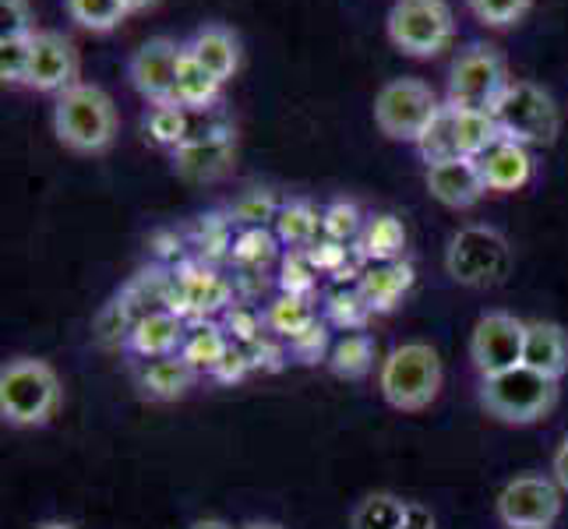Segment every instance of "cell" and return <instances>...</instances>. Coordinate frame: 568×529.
Here are the masks:
<instances>
[{
  "instance_id": "1",
  "label": "cell",
  "mask_w": 568,
  "mask_h": 529,
  "mask_svg": "<svg viewBox=\"0 0 568 529\" xmlns=\"http://www.w3.org/2000/svg\"><path fill=\"white\" fill-rule=\"evenodd\" d=\"M121 116L103 85L78 82L53 100V134L68 152L100 155L116 142Z\"/></svg>"
},
{
  "instance_id": "2",
  "label": "cell",
  "mask_w": 568,
  "mask_h": 529,
  "mask_svg": "<svg viewBox=\"0 0 568 529\" xmlns=\"http://www.w3.org/2000/svg\"><path fill=\"white\" fill-rule=\"evenodd\" d=\"M64 388L39 357H14L0 367V417L11 427H43L57 417Z\"/></svg>"
},
{
  "instance_id": "3",
  "label": "cell",
  "mask_w": 568,
  "mask_h": 529,
  "mask_svg": "<svg viewBox=\"0 0 568 529\" xmlns=\"http://www.w3.org/2000/svg\"><path fill=\"white\" fill-rule=\"evenodd\" d=\"M442 357L427 343H403L385 357L378 370V388L392 409L399 414H420L442 396Z\"/></svg>"
},
{
  "instance_id": "4",
  "label": "cell",
  "mask_w": 568,
  "mask_h": 529,
  "mask_svg": "<svg viewBox=\"0 0 568 529\" xmlns=\"http://www.w3.org/2000/svg\"><path fill=\"white\" fill-rule=\"evenodd\" d=\"M491 116L501 139H513L526 149L555 145L561 134V110L555 103V95L537 82H526V78H513L508 82V89L491 106Z\"/></svg>"
},
{
  "instance_id": "5",
  "label": "cell",
  "mask_w": 568,
  "mask_h": 529,
  "mask_svg": "<svg viewBox=\"0 0 568 529\" xmlns=\"http://www.w3.org/2000/svg\"><path fill=\"white\" fill-rule=\"evenodd\" d=\"M480 403L501 424H537L558 403V382L534 367H508L501 375L484 378Z\"/></svg>"
},
{
  "instance_id": "6",
  "label": "cell",
  "mask_w": 568,
  "mask_h": 529,
  "mask_svg": "<svg viewBox=\"0 0 568 529\" xmlns=\"http://www.w3.org/2000/svg\"><path fill=\"white\" fill-rule=\"evenodd\" d=\"M385 35L403 57L430 61L456 35V14L448 0H396L385 18Z\"/></svg>"
},
{
  "instance_id": "7",
  "label": "cell",
  "mask_w": 568,
  "mask_h": 529,
  "mask_svg": "<svg viewBox=\"0 0 568 529\" xmlns=\"http://www.w3.org/2000/svg\"><path fill=\"white\" fill-rule=\"evenodd\" d=\"M442 100L420 78H388L375 95V124L385 139L417 145L427 124L435 121Z\"/></svg>"
},
{
  "instance_id": "8",
  "label": "cell",
  "mask_w": 568,
  "mask_h": 529,
  "mask_svg": "<svg viewBox=\"0 0 568 529\" xmlns=\"http://www.w3.org/2000/svg\"><path fill=\"white\" fill-rule=\"evenodd\" d=\"M508 82H513V74H508L505 53L498 47L474 43L448 68L445 103L466 110H491L498 103V95L508 89Z\"/></svg>"
},
{
  "instance_id": "9",
  "label": "cell",
  "mask_w": 568,
  "mask_h": 529,
  "mask_svg": "<svg viewBox=\"0 0 568 529\" xmlns=\"http://www.w3.org/2000/svg\"><path fill=\"white\" fill-rule=\"evenodd\" d=\"M445 268L459 286H495L513 268V247L495 226H466L448 244Z\"/></svg>"
},
{
  "instance_id": "10",
  "label": "cell",
  "mask_w": 568,
  "mask_h": 529,
  "mask_svg": "<svg viewBox=\"0 0 568 529\" xmlns=\"http://www.w3.org/2000/svg\"><path fill=\"white\" fill-rule=\"evenodd\" d=\"M181 53H184V43H178V39H170V35H152L131 53L128 82L149 106L173 103V82H178Z\"/></svg>"
},
{
  "instance_id": "11",
  "label": "cell",
  "mask_w": 568,
  "mask_h": 529,
  "mask_svg": "<svg viewBox=\"0 0 568 529\" xmlns=\"http://www.w3.org/2000/svg\"><path fill=\"white\" fill-rule=\"evenodd\" d=\"M561 512V487L547 477H516L498 495V519L508 529H551Z\"/></svg>"
},
{
  "instance_id": "12",
  "label": "cell",
  "mask_w": 568,
  "mask_h": 529,
  "mask_svg": "<svg viewBox=\"0 0 568 529\" xmlns=\"http://www.w3.org/2000/svg\"><path fill=\"white\" fill-rule=\"evenodd\" d=\"M523 346H526V322L505 311H491L474 325V339H469V357L484 378L501 375L508 367L523 364Z\"/></svg>"
},
{
  "instance_id": "13",
  "label": "cell",
  "mask_w": 568,
  "mask_h": 529,
  "mask_svg": "<svg viewBox=\"0 0 568 529\" xmlns=\"http://www.w3.org/2000/svg\"><path fill=\"white\" fill-rule=\"evenodd\" d=\"M170 155H173L178 176H184L191 184H212L233 170V160H237V134L226 124L191 131V139Z\"/></svg>"
},
{
  "instance_id": "14",
  "label": "cell",
  "mask_w": 568,
  "mask_h": 529,
  "mask_svg": "<svg viewBox=\"0 0 568 529\" xmlns=\"http://www.w3.org/2000/svg\"><path fill=\"white\" fill-rule=\"evenodd\" d=\"M78 74H82V57L78 47L64 32L57 29H39L32 35V64H29V89L47 92V95H61L71 85H78Z\"/></svg>"
},
{
  "instance_id": "15",
  "label": "cell",
  "mask_w": 568,
  "mask_h": 529,
  "mask_svg": "<svg viewBox=\"0 0 568 529\" xmlns=\"http://www.w3.org/2000/svg\"><path fill=\"white\" fill-rule=\"evenodd\" d=\"M427 194L435 199L438 205L445 208H474L484 194H487V184L480 176V166L477 160H445V163H435L427 166Z\"/></svg>"
},
{
  "instance_id": "16",
  "label": "cell",
  "mask_w": 568,
  "mask_h": 529,
  "mask_svg": "<svg viewBox=\"0 0 568 529\" xmlns=\"http://www.w3.org/2000/svg\"><path fill=\"white\" fill-rule=\"evenodd\" d=\"M230 304V286L209 268H181L173 276V293H170V311L181 318H205L212 311H220Z\"/></svg>"
},
{
  "instance_id": "17",
  "label": "cell",
  "mask_w": 568,
  "mask_h": 529,
  "mask_svg": "<svg viewBox=\"0 0 568 529\" xmlns=\"http://www.w3.org/2000/svg\"><path fill=\"white\" fill-rule=\"evenodd\" d=\"M477 166H480L487 191H498V194L523 191L534 181V152L513 139H498L491 149H484L477 155Z\"/></svg>"
},
{
  "instance_id": "18",
  "label": "cell",
  "mask_w": 568,
  "mask_h": 529,
  "mask_svg": "<svg viewBox=\"0 0 568 529\" xmlns=\"http://www.w3.org/2000/svg\"><path fill=\"white\" fill-rule=\"evenodd\" d=\"M184 339H187V318L173 315L170 307H163V311H149V315L139 318V325L131 328L128 349L142 360H160V357L181 353Z\"/></svg>"
},
{
  "instance_id": "19",
  "label": "cell",
  "mask_w": 568,
  "mask_h": 529,
  "mask_svg": "<svg viewBox=\"0 0 568 529\" xmlns=\"http://www.w3.org/2000/svg\"><path fill=\"white\" fill-rule=\"evenodd\" d=\"M199 61L220 78L226 85L230 78H237L241 71V61H244V47H241V35L233 32L230 26H220V22H205L202 29H194V35L184 43Z\"/></svg>"
},
{
  "instance_id": "20",
  "label": "cell",
  "mask_w": 568,
  "mask_h": 529,
  "mask_svg": "<svg viewBox=\"0 0 568 529\" xmlns=\"http://www.w3.org/2000/svg\"><path fill=\"white\" fill-rule=\"evenodd\" d=\"M523 364L540 370L547 378H565L568 375V336L555 322H530L526 325V346H523Z\"/></svg>"
},
{
  "instance_id": "21",
  "label": "cell",
  "mask_w": 568,
  "mask_h": 529,
  "mask_svg": "<svg viewBox=\"0 0 568 529\" xmlns=\"http://www.w3.org/2000/svg\"><path fill=\"white\" fill-rule=\"evenodd\" d=\"M220 95H223V82L184 47L178 64V82H173V103H181L191 113H205L220 103Z\"/></svg>"
},
{
  "instance_id": "22",
  "label": "cell",
  "mask_w": 568,
  "mask_h": 529,
  "mask_svg": "<svg viewBox=\"0 0 568 529\" xmlns=\"http://www.w3.org/2000/svg\"><path fill=\"white\" fill-rule=\"evenodd\" d=\"M199 378V370H194L181 353H173V357H160V360H145V367L139 370V385L149 399L155 403H173L187 396V388Z\"/></svg>"
},
{
  "instance_id": "23",
  "label": "cell",
  "mask_w": 568,
  "mask_h": 529,
  "mask_svg": "<svg viewBox=\"0 0 568 529\" xmlns=\"http://www.w3.org/2000/svg\"><path fill=\"white\" fill-rule=\"evenodd\" d=\"M409 286H414V268L406 262H382L361 279V293L367 297L371 311H392Z\"/></svg>"
},
{
  "instance_id": "24",
  "label": "cell",
  "mask_w": 568,
  "mask_h": 529,
  "mask_svg": "<svg viewBox=\"0 0 568 529\" xmlns=\"http://www.w3.org/2000/svg\"><path fill=\"white\" fill-rule=\"evenodd\" d=\"M233 349V339L230 332L212 325V322H199L194 328H187V339L181 346V357L199 370H209V375H215V367H220L226 360V353Z\"/></svg>"
},
{
  "instance_id": "25",
  "label": "cell",
  "mask_w": 568,
  "mask_h": 529,
  "mask_svg": "<svg viewBox=\"0 0 568 529\" xmlns=\"http://www.w3.org/2000/svg\"><path fill=\"white\" fill-rule=\"evenodd\" d=\"M191 110H184L181 103H160V106H149L145 113V139L155 149H166V152H178L187 139H191Z\"/></svg>"
},
{
  "instance_id": "26",
  "label": "cell",
  "mask_w": 568,
  "mask_h": 529,
  "mask_svg": "<svg viewBox=\"0 0 568 529\" xmlns=\"http://www.w3.org/2000/svg\"><path fill=\"white\" fill-rule=\"evenodd\" d=\"M371 364H375V346H371L364 332H346V336L336 339L328 349V370L336 378L357 382L367 375Z\"/></svg>"
},
{
  "instance_id": "27",
  "label": "cell",
  "mask_w": 568,
  "mask_h": 529,
  "mask_svg": "<svg viewBox=\"0 0 568 529\" xmlns=\"http://www.w3.org/2000/svg\"><path fill=\"white\" fill-rule=\"evenodd\" d=\"M276 233L280 241L290 244V247H315L318 237H325L322 233V212H315L307 202H286L276 215Z\"/></svg>"
},
{
  "instance_id": "28",
  "label": "cell",
  "mask_w": 568,
  "mask_h": 529,
  "mask_svg": "<svg viewBox=\"0 0 568 529\" xmlns=\"http://www.w3.org/2000/svg\"><path fill=\"white\" fill-rule=\"evenodd\" d=\"M361 244H364V258H371L375 265L399 262V254L406 247V226L396 215H375V220L364 226Z\"/></svg>"
},
{
  "instance_id": "29",
  "label": "cell",
  "mask_w": 568,
  "mask_h": 529,
  "mask_svg": "<svg viewBox=\"0 0 568 529\" xmlns=\"http://www.w3.org/2000/svg\"><path fill=\"white\" fill-rule=\"evenodd\" d=\"M406 508H409V501L388 495V491H375L354 508L349 529H403Z\"/></svg>"
},
{
  "instance_id": "30",
  "label": "cell",
  "mask_w": 568,
  "mask_h": 529,
  "mask_svg": "<svg viewBox=\"0 0 568 529\" xmlns=\"http://www.w3.org/2000/svg\"><path fill=\"white\" fill-rule=\"evenodd\" d=\"M417 152H420V160H424L427 166L445 163V160H463V155H459V145H456L453 106H448V103H442V106H438L435 121H430V124H427V131L420 134Z\"/></svg>"
},
{
  "instance_id": "31",
  "label": "cell",
  "mask_w": 568,
  "mask_h": 529,
  "mask_svg": "<svg viewBox=\"0 0 568 529\" xmlns=\"http://www.w3.org/2000/svg\"><path fill=\"white\" fill-rule=\"evenodd\" d=\"M64 11L85 32H113L131 14L124 0H64Z\"/></svg>"
},
{
  "instance_id": "32",
  "label": "cell",
  "mask_w": 568,
  "mask_h": 529,
  "mask_svg": "<svg viewBox=\"0 0 568 529\" xmlns=\"http://www.w3.org/2000/svg\"><path fill=\"white\" fill-rule=\"evenodd\" d=\"M268 328L280 332V336H286L290 343L301 336V332H307L311 325L318 322L315 307L307 304V297H293V293H283V297L268 307Z\"/></svg>"
},
{
  "instance_id": "33",
  "label": "cell",
  "mask_w": 568,
  "mask_h": 529,
  "mask_svg": "<svg viewBox=\"0 0 568 529\" xmlns=\"http://www.w3.org/2000/svg\"><path fill=\"white\" fill-rule=\"evenodd\" d=\"M139 318H142L139 311H134L124 297H116L100 311V318H95V339L103 346H128L131 328L139 325Z\"/></svg>"
},
{
  "instance_id": "34",
  "label": "cell",
  "mask_w": 568,
  "mask_h": 529,
  "mask_svg": "<svg viewBox=\"0 0 568 529\" xmlns=\"http://www.w3.org/2000/svg\"><path fill=\"white\" fill-rule=\"evenodd\" d=\"M325 315H328L332 325H339L346 332H361L364 322L375 315V311H371L367 297L357 286V289H336V293H332L328 304H325Z\"/></svg>"
},
{
  "instance_id": "35",
  "label": "cell",
  "mask_w": 568,
  "mask_h": 529,
  "mask_svg": "<svg viewBox=\"0 0 568 529\" xmlns=\"http://www.w3.org/2000/svg\"><path fill=\"white\" fill-rule=\"evenodd\" d=\"M32 35H0V82L4 85H26L29 82Z\"/></svg>"
},
{
  "instance_id": "36",
  "label": "cell",
  "mask_w": 568,
  "mask_h": 529,
  "mask_svg": "<svg viewBox=\"0 0 568 529\" xmlns=\"http://www.w3.org/2000/svg\"><path fill=\"white\" fill-rule=\"evenodd\" d=\"M466 8L487 29H513L534 8V0H466Z\"/></svg>"
},
{
  "instance_id": "37",
  "label": "cell",
  "mask_w": 568,
  "mask_h": 529,
  "mask_svg": "<svg viewBox=\"0 0 568 529\" xmlns=\"http://www.w3.org/2000/svg\"><path fill=\"white\" fill-rule=\"evenodd\" d=\"M272 254H276V237L262 226H247L241 230V237L230 244V258L244 265V268H262Z\"/></svg>"
},
{
  "instance_id": "38",
  "label": "cell",
  "mask_w": 568,
  "mask_h": 529,
  "mask_svg": "<svg viewBox=\"0 0 568 529\" xmlns=\"http://www.w3.org/2000/svg\"><path fill=\"white\" fill-rule=\"evenodd\" d=\"M322 233L325 241H336V244H349L364 233V220H361V208L354 202H332L322 212Z\"/></svg>"
},
{
  "instance_id": "39",
  "label": "cell",
  "mask_w": 568,
  "mask_h": 529,
  "mask_svg": "<svg viewBox=\"0 0 568 529\" xmlns=\"http://www.w3.org/2000/svg\"><path fill=\"white\" fill-rule=\"evenodd\" d=\"M280 208H283V202L276 199V194L254 187V191L241 194L237 205H233V220L244 223V230L247 226H265V223H276Z\"/></svg>"
},
{
  "instance_id": "40",
  "label": "cell",
  "mask_w": 568,
  "mask_h": 529,
  "mask_svg": "<svg viewBox=\"0 0 568 529\" xmlns=\"http://www.w3.org/2000/svg\"><path fill=\"white\" fill-rule=\"evenodd\" d=\"M315 276H318V268L307 258V251H293L283 262L280 286H283V293H293V297H307V293L315 289Z\"/></svg>"
},
{
  "instance_id": "41",
  "label": "cell",
  "mask_w": 568,
  "mask_h": 529,
  "mask_svg": "<svg viewBox=\"0 0 568 529\" xmlns=\"http://www.w3.org/2000/svg\"><path fill=\"white\" fill-rule=\"evenodd\" d=\"M36 18L29 0H0V35H32Z\"/></svg>"
},
{
  "instance_id": "42",
  "label": "cell",
  "mask_w": 568,
  "mask_h": 529,
  "mask_svg": "<svg viewBox=\"0 0 568 529\" xmlns=\"http://www.w3.org/2000/svg\"><path fill=\"white\" fill-rule=\"evenodd\" d=\"M226 332H230V339L237 343V346L262 343V318L254 315V311H247V307H230Z\"/></svg>"
},
{
  "instance_id": "43",
  "label": "cell",
  "mask_w": 568,
  "mask_h": 529,
  "mask_svg": "<svg viewBox=\"0 0 568 529\" xmlns=\"http://www.w3.org/2000/svg\"><path fill=\"white\" fill-rule=\"evenodd\" d=\"M307 258L315 262L318 272H343L349 254H346V244H336V241H318L315 247H307Z\"/></svg>"
},
{
  "instance_id": "44",
  "label": "cell",
  "mask_w": 568,
  "mask_h": 529,
  "mask_svg": "<svg viewBox=\"0 0 568 529\" xmlns=\"http://www.w3.org/2000/svg\"><path fill=\"white\" fill-rule=\"evenodd\" d=\"M290 346H293V353H297V357H304V360H318V353L328 346V325H325V322H315L307 332H301V336L293 339Z\"/></svg>"
},
{
  "instance_id": "45",
  "label": "cell",
  "mask_w": 568,
  "mask_h": 529,
  "mask_svg": "<svg viewBox=\"0 0 568 529\" xmlns=\"http://www.w3.org/2000/svg\"><path fill=\"white\" fill-rule=\"evenodd\" d=\"M403 529H435V516H430V508H424V505H417V501H409Z\"/></svg>"
},
{
  "instance_id": "46",
  "label": "cell",
  "mask_w": 568,
  "mask_h": 529,
  "mask_svg": "<svg viewBox=\"0 0 568 529\" xmlns=\"http://www.w3.org/2000/svg\"><path fill=\"white\" fill-rule=\"evenodd\" d=\"M551 474H555V484H558L561 491L568 495V435H565V441L558 445L555 462H551Z\"/></svg>"
},
{
  "instance_id": "47",
  "label": "cell",
  "mask_w": 568,
  "mask_h": 529,
  "mask_svg": "<svg viewBox=\"0 0 568 529\" xmlns=\"http://www.w3.org/2000/svg\"><path fill=\"white\" fill-rule=\"evenodd\" d=\"M187 529H233V526H226L223 519H199V522H191Z\"/></svg>"
},
{
  "instance_id": "48",
  "label": "cell",
  "mask_w": 568,
  "mask_h": 529,
  "mask_svg": "<svg viewBox=\"0 0 568 529\" xmlns=\"http://www.w3.org/2000/svg\"><path fill=\"white\" fill-rule=\"evenodd\" d=\"M124 4H128V11H131V14H139V11L155 8V4H160V0H124Z\"/></svg>"
},
{
  "instance_id": "49",
  "label": "cell",
  "mask_w": 568,
  "mask_h": 529,
  "mask_svg": "<svg viewBox=\"0 0 568 529\" xmlns=\"http://www.w3.org/2000/svg\"><path fill=\"white\" fill-rule=\"evenodd\" d=\"M36 529H74L71 522H39Z\"/></svg>"
},
{
  "instance_id": "50",
  "label": "cell",
  "mask_w": 568,
  "mask_h": 529,
  "mask_svg": "<svg viewBox=\"0 0 568 529\" xmlns=\"http://www.w3.org/2000/svg\"><path fill=\"white\" fill-rule=\"evenodd\" d=\"M244 529H283V526H276V522H247Z\"/></svg>"
}]
</instances>
